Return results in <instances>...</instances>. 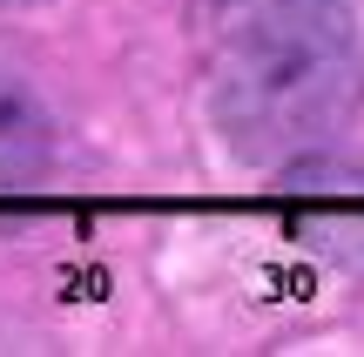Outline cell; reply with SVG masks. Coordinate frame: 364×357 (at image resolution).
<instances>
[{
	"instance_id": "cell-1",
	"label": "cell",
	"mask_w": 364,
	"mask_h": 357,
	"mask_svg": "<svg viewBox=\"0 0 364 357\" xmlns=\"http://www.w3.org/2000/svg\"><path fill=\"white\" fill-rule=\"evenodd\" d=\"M189 21L209 115L236 155H317L358 115L351 0H189Z\"/></svg>"
},
{
	"instance_id": "cell-2",
	"label": "cell",
	"mask_w": 364,
	"mask_h": 357,
	"mask_svg": "<svg viewBox=\"0 0 364 357\" xmlns=\"http://www.w3.org/2000/svg\"><path fill=\"white\" fill-rule=\"evenodd\" d=\"M48 169V115L34 108V94L21 81H0V189L34 182Z\"/></svg>"
}]
</instances>
